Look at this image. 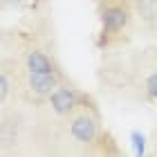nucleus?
<instances>
[{
	"instance_id": "nucleus-2",
	"label": "nucleus",
	"mask_w": 157,
	"mask_h": 157,
	"mask_svg": "<svg viewBox=\"0 0 157 157\" xmlns=\"http://www.w3.org/2000/svg\"><path fill=\"white\" fill-rule=\"evenodd\" d=\"M70 132L81 144H92L99 135V112L97 110H83L72 117L70 121Z\"/></svg>"
},
{
	"instance_id": "nucleus-4",
	"label": "nucleus",
	"mask_w": 157,
	"mask_h": 157,
	"mask_svg": "<svg viewBox=\"0 0 157 157\" xmlns=\"http://www.w3.org/2000/svg\"><path fill=\"white\" fill-rule=\"evenodd\" d=\"M61 85V74L56 72H29L27 74V88L36 97H49Z\"/></svg>"
},
{
	"instance_id": "nucleus-5",
	"label": "nucleus",
	"mask_w": 157,
	"mask_h": 157,
	"mask_svg": "<svg viewBox=\"0 0 157 157\" xmlns=\"http://www.w3.org/2000/svg\"><path fill=\"white\" fill-rule=\"evenodd\" d=\"M25 65H27V72H54V61L49 59L45 52L40 49H32L27 52L25 56Z\"/></svg>"
},
{
	"instance_id": "nucleus-7",
	"label": "nucleus",
	"mask_w": 157,
	"mask_h": 157,
	"mask_svg": "<svg viewBox=\"0 0 157 157\" xmlns=\"http://www.w3.org/2000/svg\"><path fill=\"white\" fill-rule=\"evenodd\" d=\"M146 97L148 99H157V72L146 78Z\"/></svg>"
},
{
	"instance_id": "nucleus-6",
	"label": "nucleus",
	"mask_w": 157,
	"mask_h": 157,
	"mask_svg": "<svg viewBox=\"0 0 157 157\" xmlns=\"http://www.w3.org/2000/svg\"><path fill=\"white\" fill-rule=\"evenodd\" d=\"M132 9L141 23H157V0H132Z\"/></svg>"
},
{
	"instance_id": "nucleus-8",
	"label": "nucleus",
	"mask_w": 157,
	"mask_h": 157,
	"mask_svg": "<svg viewBox=\"0 0 157 157\" xmlns=\"http://www.w3.org/2000/svg\"><path fill=\"white\" fill-rule=\"evenodd\" d=\"M132 144H135V153L137 155L144 153V137H141L139 132H132Z\"/></svg>"
},
{
	"instance_id": "nucleus-3",
	"label": "nucleus",
	"mask_w": 157,
	"mask_h": 157,
	"mask_svg": "<svg viewBox=\"0 0 157 157\" xmlns=\"http://www.w3.org/2000/svg\"><path fill=\"white\" fill-rule=\"evenodd\" d=\"M81 101V94L74 88H67V85H59L52 94H49V105L56 115H70L74 112V108Z\"/></svg>"
},
{
	"instance_id": "nucleus-1",
	"label": "nucleus",
	"mask_w": 157,
	"mask_h": 157,
	"mask_svg": "<svg viewBox=\"0 0 157 157\" xmlns=\"http://www.w3.org/2000/svg\"><path fill=\"white\" fill-rule=\"evenodd\" d=\"M99 18H101V36H117L130 23V9L121 0H103L99 5Z\"/></svg>"
}]
</instances>
